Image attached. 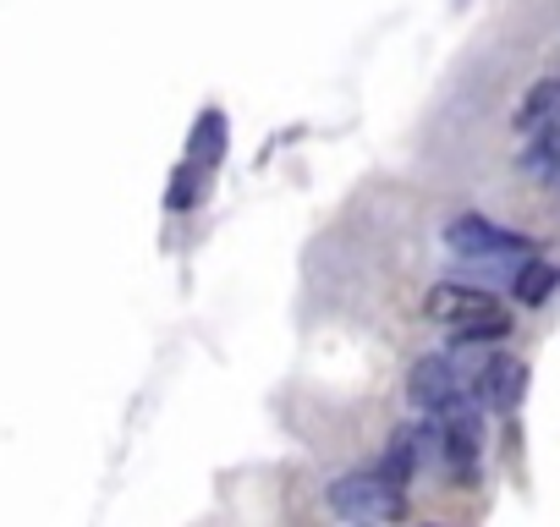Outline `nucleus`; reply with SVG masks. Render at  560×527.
I'll list each match as a JSON object with an SVG mask.
<instances>
[{
    "label": "nucleus",
    "mask_w": 560,
    "mask_h": 527,
    "mask_svg": "<svg viewBox=\"0 0 560 527\" xmlns=\"http://www.w3.org/2000/svg\"><path fill=\"white\" fill-rule=\"evenodd\" d=\"M220 154H225V116L220 110H203L198 127H192V138H187V165L209 181L214 165H220Z\"/></svg>",
    "instance_id": "obj_6"
},
{
    "label": "nucleus",
    "mask_w": 560,
    "mask_h": 527,
    "mask_svg": "<svg viewBox=\"0 0 560 527\" xmlns=\"http://www.w3.org/2000/svg\"><path fill=\"white\" fill-rule=\"evenodd\" d=\"M198 187H203V176L182 160V165H176V176H171V187H165V203H171V209H192Z\"/></svg>",
    "instance_id": "obj_9"
},
{
    "label": "nucleus",
    "mask_w": 560,
    "mask_h": 527,
    "mask_svg": "<svg viewBox=\"0 0 560 527\" xmlns=\"http://www.w3.org/2000/svg\"><path fill=\"white\" fill-rule=\"evenodd\" d=\"M445 247H451L462 264H472V270H489V276L516 270V264L533 253V242H527V236H516V231L494 225L489 214H456V220L445 225Z\"/></svg>",
    "instance_id": "obj_1"
},
{
    "label": "nucleus",
    "mask_w": 560,
    "mask_h": 527,
    "mask_svg": "<svg viewBox=\"0 0 560 527\" xmlns=\"http://www.w3.org/2000/svg\"><path fill=\"white\" fill-rule=\"evenodd\" d=\"M423 314H429L434 325H445V330H462V325H478V319L500 314V303H494V292H483V286L440 281V286L423 297Z\"/></svg>",
    "instance_id": "obj_5"
},
{
    "label": "nucleus",
    "mask_w": 560,
    "mask_h": 527,
    "mask_svg": "<svg viewBox=\"0 0 560 527\" xmlns=\"http://www.w3.org/2000/svg\"><path fill=\"white\" fill-rule=\"evenodd\" d=\"M472 396H478L483 412H516L522 396H527V368H522V358H511V352L483 358V363L472 368Z\"/></svg>",
    "instance_id": "obj_4"
},
{
    "label": "nucleus",
    "mask_w": 560,
    "mask_h": 527,
    "mask_svg": "<svg viewBox=\"0 0 560 527\" xmlns=\"http://www.w3.org/2000/svg\"><path fill=\"white\" fill-rule=\"evenodd\" d=\"M555 286H560V270H555L549 258H533V253H527L516 270H511V292H516L522 308H544Z\"/></svg>",
    "instance_id": "obj_7"
},
{
    "label": "nucleus",
    "mask_w": 560,
    "mask_h": 527,
    "mask_svg": "<svg viewBox=\"0 0 560 527\" xmlns=\"http://www.w3.org/2000/svg\"><path fill=\"white\" fill-rule=\"evenodd\" d=\"M407 396H412V407H418L423 418H434V412H445V407H456V401L472 396V368L462 363L456 347H451V352H434V358L412 363Z\"/></svg>",
    "instance_id": "obj_3"
},
{
    "label": "nucleus",
    "mask_w": 560,
    "mask_h": 527,
    "mask_svg": "<svg viewBox=\"0 0 560 527\" xmlns=\"http://www.w3.org/2000/svg\"><path fill=\"white\" fill-rule=\"evenodd\" d=\"M325 505L330 516L341 522H401L407 516V489L390 483L380 467L374 472H347L325 489Z\"/></svg>",
    "instance_id": "obj_2"
},
{
    "label": "nucleus",
    "mask_w": 560,
    "mask_h": 527,
    "mask_svg": "<svg viewBox=\"0 0 560 527\" xmlns=\"http://www.w3.org/2000/svg\"><path fill=\"white\" fill-rule=\"evenodd\" d=\"M549 121H560V78H544V83L527 89V99H522V110H516V132L527 138V132H538V127H549Z\"/></svg>",
    "instance_id": "obj_8"
}]
</instances>
